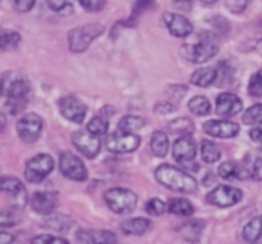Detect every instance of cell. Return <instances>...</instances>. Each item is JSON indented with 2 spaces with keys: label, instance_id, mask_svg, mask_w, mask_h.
I'll list each match as a JSON object with an SVG mask.
<instances>
[{
  "label": "cell",
  "instance_id": "14",
  "mask_svg": "<svg viewBox=\"0 0 262 244\" xmlns=\"http://www.w3.org/2000/svg\"><path fill=\"white\" fill-rule=\"evenodd\" d=\"M0 192L11 196L13 199H15V207H24V205H27V190L18 178L2 176V178H0Z\"/></svg>",
  "mask_w": 262,
  "mask_h": 244
},
{
  "label": "cell",
  "instance_id": "35",
  "mask_svg": "<svg viewBox=\"0 0 262 244\" xmlns=\"http://www.w3.org/2000/svg\"><path fill=\"white\" fill-rule=\"evenodd\" d=\"M169 128H171L172 133H182V135H190L194 131V124L189 119H183V117L172 120L171 124H169Z\"/></svg>",
  "mask_w": 262,
  "mask_h": 244
},
{
  "label": "cell",
  "instance_id": "26",
  "mask_svg": "<svg viewBox=\"0 0 262 244\" xmlns=\"http://www.w3.org/2000/svg\"><path fill=\"white\" fill-rule=\"evenodd\" d=\"M201 232H203V223L201 221H190V223H185L183 226H180V233L192 244L200 240Z\"/></svg>",
  "mask_w": 262,
  "mask_h": 244
},
{
  "label": "cell",
  "instance_id": "11",
  "mask_svg": "<svg viewBox=\"0 0 262 244\" xmlns=\"http://www.w3.org/2000/svg\"><path fill=\"white\" fill-rule=\"evenodd\" d=\"M58 106H59L61 115L65 117L67 120L76 122V124L84 122V117H86L88 108L84 106V102H81L77 97H74V95H65V97L59 99Z\"/></svg>",
  "mask_w": 262,
  "mask_h": 244
},
{
  "label": "cell",
  "instance_id": "25",
  "mask_svg": "<svg viewBox=\"0 0 262 244\" xmlns=\"http://www.w3.org/2000/svg\"><path fill=\"white\" fill-rule=\"evenodd\" d=\"M221 158V149L217 144L210 142V140H203L201 142V160L205 164H215Z\"/></svg>",
  "mask_w": 262,
  "mask_h": 244
},
{
  "label": "cell",
  "instance_id": "27",
  "mask_svg": "<svg viewBox=\"0 0 262 244\" xmlns=\"http://www.w3.org/2000/svg\"><path fill=\"white\" fill-rule=\"evenodd\" d=\"M167 210L171 212V214H174V215H183V217H189V215H192V214H194L192 203H190L189 199H182V197L169 201Z\"/></svg>",
  "mask_w": 262,
  "mask_h": 244
},
{
  "label": "cell",
  "instance_id": "3",
  "mask_svg": "<svg viewBox=\"0 0 262 244\" xmlns=\"http://www.w3.org/2000/svg\"><path fill=\"white\" fill-rule=\"evenodd\" d=\"M104 31L101 24H86L79 26L69 33V49L72 52H83L90 47V43L99 38Z\"/></svg>",
  "mask_w": 262,
  "mask_h": 244
},
{
  "label": "cell",
  "instance_id": "46",
  "mask_svg": "<svg viewBox=\"0 0 262 244\" xmlns=\"http://www.w3.org/2000/svg\"><path fill=\"white\" fill-rule=\"evenodd\" d=\"M15 242V235L8 232H0V244H13Z\"/></svg>",
  "mask_w": 262,
  "mask_h": 244
},
{
  "label": "cell",
  "instance_id": "32",
  "mask_svg": "<svg viewBox=\"0 0 262 244\" xmlns=\"http://www.w3.org/2000/svg\"><path fill=\"white\" fill-rule=\"evenodd\" d=\"M217 176H219V178H223V180H233V178L241 180L239 164H235V162H225V164L219 165Z\"/></svg>",
  "mask_w": 262,
  "mask_h": 244
},
{
  "label": "cell",
  "instance_id": "38",
  "mask_svg": "<svg viewBox=\"0 0 262 244\" xmlns=\"http://www.w3.org/2000/svg\"><path fill=\"white\" fill-rule=\"evenodd\" d=\"M31 244H69V240L61 239V237L56 235H49V233H43V235H36Z\"/></svg>",
  "mask_w": 262,
  "mask_h": 244
},
{
  "label": "cell",
  "instance_id": "40",
  "mask_svg": "<svg viewBox=\"0 0 262 244\" xmlns=\"http://www.w3.org/2000/svg\"><path fill=\"white\" fill-rule=\"evenodd\" d=\"M77 2H79L86 11H92V13L101 11L106 6V0H77Z\"/></svg>",
  "mask_w": 262,
  "mask_h": 244
},
{
  "label": "cell",
  "instance_id": "44",
  "mask_svg": "<svg viewBox=\"0 0 262 244\" xmlns=\"http://www.w3.org/2000/svg\"><path fill=\"white\" fill-rule=\"evenodd\" d=\"M250 139L253 140L255 144H258V146H262V126H258V128H253L250 131Z\"/></svg>",
  "mask_w": 262,
  "mask_h": 244
},
{
  "label": "cell",
  "instance_id": "10",
  "mask_svg": "<svg viewBox=\"0 0 262 244\" xmlns=\"http://www.w3.org/2000/svg\"><path fill=\"white\" fill-rule=\"evenodd\" d=\"M241 199H243V190L230 185H219L207 194V203L215 205V207H221V208L233 207Z\"/></svg>",
  "mask_w": 262,
  "mask_h": 244
},
{
  "label": "cell",
  "instance_id": "12",
  "mask_svg": "<svg viewBox=\"0 0 262 244\" xmlns=\"http://www.w3.org/2000/svg\"><path fill=\"white\" fill-rule=\"evenodd\" d=\"M72 142L76 149L86 158H95L101 151V139L92 135L90 131H76L72 135Z\"/></svg>",
  "mask_w": 262,
  "mask_h": 244
},
{
  "label": "cell",
  "instance_id": "41",
  "mask_svg": "<svg viewBox=\"0 0 262 244\" xmlns=\"http://www.w3.org/2000/svg\"><path fill=\"white\" fill-rule=\"evenodd\" d=\"M11 2L13 8L20 13H29L34 8V4H36V0H11Z\"/></svg>",
  "mask_w": 262,
  "mask_h": 244
},
{
  "label": "cell",
  "instance_id": "9",
  "mask_svg": "<svg viewBox=\"0 0 262 244\" xmlns=\"http://www.w3.org/2000/svg\"><path fill=\"white\" fill-rule=\"evenodd\" d=\"M59 171L65 178L74 182H84L88 178V169L84 167L83 160L72 153H61L59 157Z\"/></svg>",
  "mask_w": 262,
  "mask_h": 244
},
{
  "label": "cell",
  "instance_id": "15",
  "mask_svg": "<svg viewBox=\"0 0 262 244\" xmlns=\"http://www.w3.org/2000/svg\"><path fill=\"white\" fill-rule=\"evenodd\" d=\"M205 133L210 137H217V139H233L239 135V126L232 120H208L203 126Z\"/></svg>",
  "mask_w": 262,
  "mask_h": 244
},
{
  "label": "cell",
  "instance_id": "50",
  "mask_svg": "<svg viewBox=\"0 0 262 244\" xmlns=\"http://www.w3.org/2000/svg\"><path fill=\"white\" fill-rule=\"evenodd\" d=\"M251 244H262V237H260V239L255 240V242H251Z\"/></svg>",
  "mask_w": 262,
  "mask_h": 244
},
{
  "label": "cell",
  "instance_id": "39",
  "mask_svg": "<svg viewBox=\"0 0 262 244\" xmlns=\"http://www.w3.org/2000/svg\"><path fill=\"white\" fill-rule=\"evenodd\" d=\"M226 8L230 9L232 13H235V15H239V13H243L244 9L248 8V4H250V0H225Z\"/></svg>",
  "mask_w": 262,
  "mask_h": 244
},
{
  "label": "cell",
  "instance_id": "21",
  "mask_svg": "<svg viewBox=\"0 0 262 244\" xmlns=\"http://www.w3.org/2000/svg\"><path fill=\"white\" fill-rule=\"evenodd\" d=\"M43 226L49 230H54V232H58V233H65L70 230V226H74V219L65 214H54V212H52L43 221Z\"/></svg>",
  "mask_w": 262,
  "mask_h": 244
},
{
  "label": "cell",
  "instance_id": "23",
  "mask_svg": "<svg viewBox=\"0 0 262 244\" xmlns=\"http://www.w3.org/2000/svg\"><path fill=\"white\" fill-rule=\"evenodd\" d=\"M151 151L155 157L164 158L169 151V137L164 131H155L151 135Z\"/></svg>",
  "mask_w": 262,
  "mask_h": 244
},
{
  "label": "cell",
  "instance_id": "1",
  "mask_svg": "<svg viewBox=\"0 0 262 244\" xmlns=\"http://www.w3.org/2000/svg\"><path fill=\"white\" fill-rule=\"evenodd\" d=\"M158 183H162L164 187L176 192H183V194H192L198 190V182L192 178L190 174H187L185 171L178 167H172L169 164H164L160 167H157L155 171Z\"/></svg>",
  "mask_w": 262,
  "mask_h": 244
},
{
  "label": "cell",
  "instance_id": "47",
  "mask_svg": "<svg viewBox=\"0 0 262 244\" xmlns=\"http://www.w3.org/2000/svg\"><path fill=\"white\" fill-rule=\"evenodd\" d=\"M155 0H135V11H140V9H146V8H149L151 4H153Z\"/></svg>",
  "mask_w": 262,
  "mask_h": 244
},
{
  "label": "cell",
  "instance_id": "45",
  "mask_svg": "<svg viewBox=\"0 0 262 244\" xmlns=\"http://www.w3.org/2000/svg\"><path fill=\"white\" fill-rule=\"evenodd\" d=\"M174 6L182 11H189L192 8V0H174Z\"/></svg>",
  "mask_w": 262,
  "mask_h": 244
},
{
  "label": "cell",
  "instance_id": "36",
  "mask_svg": "<svg viewBox=\"0 0 262 244\" xmlns=\"http://www.w3.org/2000/svg\"><path fill=\"white\" fill-rule=\"evenodd\" d=\"M248 94H250L251 97H262V70H257V72L250 77Z\"/></svg>",
  "mask_w": 262,
  "mask_h": 244
},
{
  "label": "cell",
  "instance_id": "7",
  "mask_svg": "<svg viewBox=\"0 0 262 244\" xmlns=\"http://www.w3.org/2000/svg\"><path fill=\"white\" fill-rule=\"evenodd\" d=\"M198 153V144L190 135H182L172 146V157L176 162H180L185 167H194L198 169V165L194 164V158Z\"/></svg>",
  "mask_w": 262,
  "mask_h": 244
},
{
  "label": "cell",
  "instance_id": "8",
  "mask_svg": "<svg viewBox=\"0 0 262 244\" xmlns=\"http://www.w3.org/2000/svg\"><path fill=\"white\" fill-rule=\"evenodd\" d=\"M140 146V137L135 135V133H126V131H117L113 135L108 137V142H106V147H108L112 153L115 154H126V153H133L137 151Z\"/></svg>",
  "mask_w": 262,
  "mask_h": 244
},
{
  "label": "cell",
  "instance_id": "5",
  "mask_svg": "<svg viewBox=\"0 0 262 244\" xmlns=\"http://www.w3.org/2000/svg\"><path fill=\"white\" fill-rule=\"evenodd\" d=\"M16 131H18V137L26 144H34L41 137V131H43V120L36 113H26L18 120Z\"/></svg>",
  "mask_w": 262,
  "mask_h": 244
},
{
  "label": "cell",
  "instance_id": "42",
  "mask_svg": "<svg viewBox=\"0 0 262 244\" xmlns=\"http://www.w3.org/2000/svg\"><path fill=\"white\" fill-rule=\"evenodd\" d=\"M250 172H251V178L260 182L262 180V157L255 158L253 164L250 165Z\"/></svg>",
  "mask_w": 262,
  "mask_h": 244
},
{
  "label": "cell",
  "instance_id": "29",
  "mask_svg": "<svg viewBox=\"0 0 262 244\" xmlns=\"http://www.w3.org/2000/svg\"><path fill=\"white\" fill-rule=\"evenodd\" d=\"M20 221H22V212H20L16 207L2 208V210H0V226H2V228L16 226Z\"/></svg>",
  "mask_w": 262,
  "mask_h": 244
},
{
  "label": "cell",
  "instance_id": "4",
  "mask_svg": "<svg viewBox=\"0 0 262 244\" xmlns=\"http://www.w3.org/2000/svg\"><path fill=\"white\" fill-rule=\"evenodd\" d=\"M54 169V158L51 154H36L26 164V180L29 183H40L47 178Z\"/></svg>",
  "mask_w": 262,
  "mask_h": 244
},
{
  "label": "cell",
  "instance_id": "28",
  "mask_svg": "<svg viewBox=\"0 0 262 244\" xmlns=\"http://www.w3.org/2000/svg\"><path fill=\"white\" fill-rule=\"evenodd\" d=\"M262 237V219H251L250 223H246V226L243 228V239L246 242H255L257 239Z\"/></svg>",
  "mask_w": 262,
  "mask_h": 244
},
{
  "label": "cell",
  "instance_id": "13",
  "mask_svg": "<svg viewBox=\"0 0 262 244\" xmlns=\"http://www.w3.org/2000/svg\"><path fill=\"white\" fill-rule=\"evenodd\" d=\"M164 26L176 38H187L194 31L190 20L183 15H178V13H164Z\"/></svg>",
  "mask_w": 262,
  "mask_h": 244
},
{
  "label": "cell",
  "instance_id": "34",
  "mask_svg": "<svg viewBox=\"0 0 262 244\" xmlns=\"http://www.w3.org/2000/svg\"><path fill=\"white\" fill-rule=\"evenodd\" d=\"M20 40H22V36L18 33H15V31H4V33H0V49L2 51H9V49L18 47Z\"/></svg>",
  "mask_w": 262,
  "mask_h": 244
},
{
  "label": "cell",
  "instance_id": "17",
  "mask_svg": "<svg viewBox=\"0 0 262 244\" xmlns=\"http://www.w3.org/2000/svg\"><path fill=\"white\" fill-rule=\"evenodd\" d=\"M77 242L79 244H115L117 235L108 230H92L83 228L77 232Z\"/></svg>",
  "mask_w": 262,
  "mask_h": 244
},
{
  "label": "cell",
  "instance_id": "16",
  "mask_svg": "<svg viewBox=\"0 0 262 244\" xmlns=\"http://www.w3.org/2000/svg\"><path fill=\"white\" fill-rule=\"evenodd\" d=\"M215 112L219 117H233L243 112V101L235 94L223 92L215 99Z\"/></svg>",
  "mask_w": 262,
  "mask_h": 244
},
{
  "label": "cell",
  "instance_id": "22",
  "mask_svg": "<svg viewBox=\"0 0 262 244\" xmlns=\"http://www.w3.org/2000/svg\"><path fill=\"white\" fill-rule=\"evenodd\" d=\"M151 226H153V223H151L149 219L133 217V219L124 221L122 225H120V228H122V232L127 233V235H144L146 232H149Z\"/></svg>",
  "mask_w": 262,
  "mask_h": 244
},
{
  "label": "cell",
  "instance_id": "37",
  "mask_svg": "<svg viewBox=\"0 0 262 244\" xmlns=\"http://www.w3.org/2000/svg\"><path fill=\"white\" fill-rule=\"evenodd\" d=\"M146 210H147V214H151V215H162L165 210H167V205H165L162 199H158V197H153V199L147 201Z\"/></svg>",
  "mask_w": 262,
  "mask_h": 244
},
{
  "label": "cell",
  "instance_id": "18",
  "mask_svg": "<svg viewBox=\"0 0 262 244\" xmlns=\"http://www.w3.org/2000/svg\"><path fill=\"white\" fill-rule=\"evenodd\" d=\"M31 207L38 214L49 215L56 210L58 207V194L51 192V190H43V192H34L31 196Z\"/></svg>",
  "mask_w": 262,
  "mask_h": 244
},
{
  "label": "cell",
  "instance_id": "33",
  "mask_svg": "<svg viewBox=\"0 0 262 244\" xmlns=\"http://www.w3.org/2000/svg\"><path fill=\"white\" fill-rule=\"evenodd\" d=\"M47 6L52 13L59 16H67L72 13L74 6H72V0H47Z\"/></svg>",
  "mask_w": 262,
  "mask_h": 244
},
{
  "label": "cell",
  "instance_id": "49",
  "mask_svg": "<svg viewBox=\"0 0 262 244\" xmlns=\"http://www.w3.org/2000/svg\"><path fill=\"white\" fill-rule=\"evenodd\" d=\"M201 2H203V4H215L217 0H201Z\"/></svg>",
  "mask_w": 262,
  "mask_h": 244
},
{
  "label": "cell",
  "instance_id": "24",
  "mask_svg": "<svg viewBox=\"0 0 262 244\" xmlns=\"http://www.w3.org/2000/svg\"><path fill=\"white\" fill-rule=\"evenodd\" d=\"M144 126H146V119L140 115H126L119 122V129L126 133H135L139 129H142Z\"/></svg>",
  "mask_w": 262,
  "mask_h": 244
},
{
  "label": "cell",
  "instance_id": "2",
  "mask_svg": "<svg viewBox=\"0 0 262 244\" xmlns=\"http://www.w3.org/2000/svg\"><path fill=\"white\" fill-rule=\"evenodd\" d=\"M106 207L113 212V214H129L135 210L137 207V194L129 189H122V187H113L104 192Z\"/></svg>",
  "mask_w": 262,
  "mask_h": 244
},
{
  "label": "cell",
  "instance_id": "6",
  "mask_svg": "<svg viewBox=\"0 0 262 244\" xmlns=\"http://www.w3.org/2000/svg\"><path fill=\"white\" fill-rule=\"evenodd\" d=\"M217 51H219L217 41H215L210 34H203V36L200 38V41L190 45L185 52H187V58L192 63H205L214 58V56L217 54Z\"/></svg>",
  "mask_w": 262,
  "mask_h": 244
},
{
  "label": "cell",
  "instance_id": "48",
  "mask_svg": "<svg viewBox=\"0 0 262 244\" xmlns=\"http://www.w3.org/2000/svg\"><path fill=\"white\" fill-rule=\"evenodd\" d=\"M4 128H6V117L4 113H0V133L4 131Z\"/></svg>",
  "mask_w": 262,
  "mask_h": 244
},
{
  "label": "cell",
  "instance_id": "20",
  "mask_svg": "<svg viewBox=\"0 0 262 244\" xmlns=\"http://www.w3.org/2000/svg\"><path fill=\"white\" fill-rule=\"evenodd\" d=\"M217 76H219L217 69H214V66H203V69H198L196 72H192L190 83L196 84V86L207 88L217 81Z\"/></svg>",
  "mask_w": 262,
  "mask_h": 244
},
{
  "label": "cell",
  "instance_id": "43",
  "mask_svg": "<svg viewBox=\"0 0 262 244\" xmlns=\"http://www.w3.org/2000/svg\"><path fill=\"white\" fill-rule=\"evenodd\" d=\"M155 112L157 113H171V112H174V106L171 104V102H160V104H157L155 106Z\"/></svg>",
  "mask_w": 262,
  "mask_h": 244
},
{
  "label": "cell",
  "instance_id": "30",
  "mask_svg": "<svg viewBox=\"0 0 262 244\" xmlns=\"http://www.w3.org/2000/svg\"><path fill=\"white\" fill-rule=\"evenodd\" d=\"M189 109L194 113V115L203 117V115H208V113H210L212 106H210V101H208L207 97H203V95H196V97H192L189 101Z\"/></svg>",
  "mask_w": 262,
  "mask_h": 244
},
{
  "label": "cell",
  "instance_id": "31",
  "mask_svg": "<svg viewBox=\"0 0 262 244\" xmlns=\"http://www.w3.org/2000/svg\"><path fill=\"white\" fill-rule=\"evenodd\" d=\"M243 122L248 126H262V104H253L243 115Z\"/></svg>",
  "mask_w": 262,
  "mask_h": 244
},
{
  "label": "cell",
  "instance_id": "19",
  "mask_svg": "<svg viewBox=\"0 0 262 244\" xmlns=\"http://www.w3.org/2000/svg\"><path fill=\"white\" fill-rule=\"evenodd\" d=\"M112 113H115V109L112 108V106H104V108L101 109V113L99 115H95L94 119L88 122L86 129L92 133V135L99 137V139H102L104 135H108V126H110V115Z\"/></svg>",
  "mask_w": 262,
  "mask_h": 244
}]
</instances>
